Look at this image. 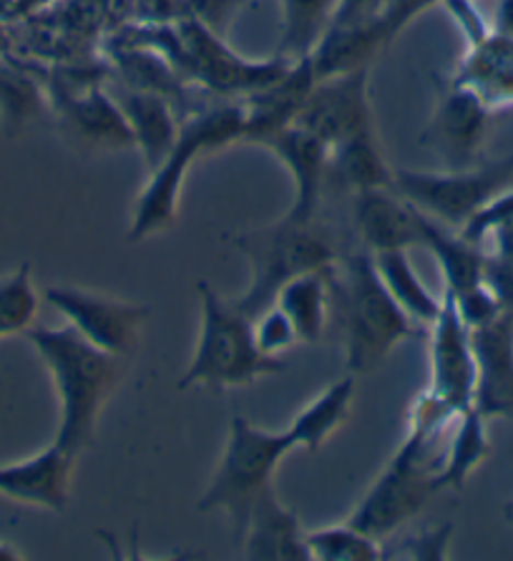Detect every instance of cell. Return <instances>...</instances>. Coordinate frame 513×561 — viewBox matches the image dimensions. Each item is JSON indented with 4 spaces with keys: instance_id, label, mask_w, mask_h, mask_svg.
Here are the masks:
<instances>
[{
    "instance_id": "obj_1",
    "label": "cell",
    "mask_w": 513,
    "mask_h": 561,
    "mask_svg": "<svg viewBox=\"0 0 513 561\" xmlns=\"http://www.w3.org/2000/svg\"><path fill=\"white\" fill-rule=\"evenodd\" d=\"M456 419L458 411L435 398L431 390H423L410 405L403 444L347 522L380 541L413 522L431 504V499L441 494L438 471L446 448H441V444Z\"/></svg>"
},
{
    "instance_id": "obj_2",
    "label": "cell",
    "mask_w": 513,
    "mask_h": 561,
    "mask_svg": "<svg viewBox=\"0 0 513 561\" xmlns=\"http://www.w3.org/2000/svg\"><path fill=\"white\" fill-rule=\"evenodd\" d=\"M25 337L36 347L43 365L50 373L61 419L54 444L79 458L81 450L93 444L101 413L111 396L124 382L126 358L99 351L89 340L81 337L71 325L64 328H36Z\"/></svg>"
},
{
    "instance_id": "obj_3",
    "label": "cell",
    "mask_w": 513,
    "mask_h": 561,
    "mask_svg": "<svg viewBox=\"0 0 513 561\" xmlns=\"http://www.w3.org/2000/svg\"><path fill=\"white\" fill-rule=\"evenodd\" d=\"M332 325H338L342 333L350 373H373L403 340L428 337V328L410 320L385 290L373 254L367 250L353 252L332 267Z\"/></svg>"
},
{
    "instance_id": "obj_4",
    "label": "cell",
    "mask_w": 513,
    "mask_h": 561,
    "mask_svg": "<svg viewBox=\"0 0 513 561\" xmlns=\"http://www.w3.org/2000/svg\"><path fill=\"white\" fill-rule=\"evenodd\" d=\"M202 328L196 351L176 388L232 390L285 370L282 358H270L254 343L252 318L235 300H225L207 279L196 283Z\"/></svg>"
},
{
    "instance_id": "obj_5",
    "label": "cell",
    "mask_w": 513,
    "mask_h": 561,
    "mask_svg": "<svg viewBox=\"0 0 513 561\" xmlns=\"http://www.w3.org/2000/svg\"><path fill=\"white\" fill-rule=\"evenodd\" d=\"M247 114L239 104H221L194 114L179 126L174 147L151 169V176L136 199L128 240L144 242L153 234L167 232L176 222L179 197L190 167L196 157L225 149L244 139Z\"/></svg>"
},
{
    "instance_id": "obj_6",
    "label": "cell",
    "mask_w": 513,
    "mask_h": 561,
    "mask_svg": "<svg viewBox=\"0 0 513 561\" xmlns=\"http://www.w3.org/2000/svg\"><path fill=\"white\" fill-rule=\"evenodd\" d=\"M295 444L287 431L256 428L244 415L229 423L227 444L221 450L207 491L196 508L200 512H225L235 526V539L242 537L247 518L256 501L267 494L275 481L277 466L293 454Z\"/></svg>"
},
{
    "instance_id": "obj_7",
    "label": "cell",
    "mask_w": 513,
    "mask_h": 561,
    "mask_svg": "<svg viewBox=\"0 0 513 561\" xmlns=\"http://www.w3.org/2000/svg\"><path fill=\"white\" fill-rule=\"evenodd\" d=\"M235 248L250 262V285L235 300L250 318L275 305V297L289 279L312 270L338 265V250L328 229L312 222L282 217L280 222L239 234Z\"/></svg>"
},
{
    "instance_id": "obj_8",
    "label": "cell",
    "mask_w": 513,
    "mask_h": 561,
    "mask_svg": "<svg viewBox=\"0 0 513 561\" xmlns=\"http://www.w3.org/2000/svg\"><path fill=\"white\" fill-rule=\"evenodd\" d=\"M513 186V157L483 164L446 169V172H410L392 169V190L423 215L453 229L464 227L476 211Z\"/></svg>"
},
{
    "instance_id": "obj_9",
    "label": "cell",
    "mask_w": 513,
    "mask_h": 561,
    "mask_svg": "<svg viewBox=\"0 0 513 561\" xmlns=\"http://www.w3.org/2000/svg\"><path fill=\"white\" fill-rule=\"evenodd\" d=\"M167 38L169 48L164 56L182 73V79L202 83L217 93L252 96V93L272 87L293 68V64L280 56L262 64L244 61L196 19L174 25L167 31Z\"/></svg>"
},
{
    "instance_id": "obj_10",
    "label": "cell",
    "mask_w": 513,
    "mask_h": 561,
    "mask_svg": "<svg viewBox=\"0 0 513 561\" xmlns=\"http://www.w3.org/2000/svg\"><path fill=\"white\" fill-rule=\"evenodd\" d=\"M46 302L91 345L126 360L139 351L141 333L151 318V308L144 302L116 300L68 285L48 287Z\"/></svg>"
},
{
    "instance_id": "obj_11",
    "label": "cell",
    "mask_w": 513,
    "mask_h": 561,
    "mask_svg": "<svg viewBox=\"0 0 513 561\" xmlns=\"http://www.w3.org/2000/svg\"><path fill=\"white\" fill-rule=\"evenodd\" d=\"M293 124L305 126L307 131L320 136L330 149L357 139V136L373 134L367 68L315 79Z\"/></svg>"
},
{
    "instance_id": "obj_12",
    "label": "cell",
    "mask_w": 513,
    "mask_h": 561,
    "mask_svg": "<svg viewBox=\"0 0 513 561\" xmlns=\"http://www.w3.org/2000/svg\"><path fill=\"white\" fill-rule=\"evenodd\" d=\"M428 360H431V386L428 390L453 411H466L474 405L478 360L470 328L458 314L456 302L443 293L441 312L428 325Z\"/></svg>"
},
{
    "instance_id": "obj_13",
    "label": "cell",
    "mask_w": 513,
    "mask_h": 561,
    "mask_svg": "<svg viewBox=\"0 0 513 561\" xmlns=\"http://www.w3.org/2000/svg\"><path fill=\"white\" fill-rule=\"evenodd\" d=\"M254 144L270 149L293 176L295 202L287 217L297 219V222H312L318 215L322 190L328 184V144L299 124L280 126V129L260 136Z\"/></svg>"
},
{
    "instance_id": "obj_14",
    "label": "cell",
    "mask_w": 513,
    "mask_h": 561,
    "mask_svg": "<svg viewBox=\"0 0 513 561\" xmlns=\"http://www.w3.org/2000/svg\"><path fill=\"white\" fill-rule=\"evenodd\" d=\"M491 106L466 87L451 83L446 96L435 108L433 122L423 134L425 147L448 161V169H464L478 164L481 144L489 126Z\"/></svg>"
},
{
    "instance_id": "obj_15",
    "label": "cell",
    "mask_w": 513,
    "mask_h": 561,
    "mask_svg": "<svg viewBox=\"0 0 513 561\" xmlns=\"http://www.w3.org/2000/svg\"><path fill=\"white\" fill-rule=\"evenodd\" d=\"M73 466L76 456L50 444L23 461L0 466V496L46 512H64L71 499Z\"/></svg>"
},
{
    "instance_id": "obj_16",
    "label": "cell",
    "mask_w": 513,
    "mask_h": 561,
    "mask_svg": "<svg viewBox=\"0 0 513 561\" xmlns=\"http://www.w3.org/2000/svg\"><path fill=\"white\" fill-rule=\"evenodd\" d=\"M478 360L474 408L483 419H513V314L470 330Z\"/></svg>"
},
{
    "instance_id": "obj_17",
    "label": "cell",
    "mask_w": 513,
    "mask_h": 561,
    "mask_svg": "<svg viewBox=\"0 0 513 561\" xmlns=\"http://www.w3.org/2000/svg\"><path fill=\"white\" fill-rule=\"evenodd\" d=\"M355 227L371 254L421 248L423 242V211L392 186L355 194Z\"/></svg>"
},
{
    "instance_id": "obj_18",
    "label": "cell",
    "mask_w": 513,
    "mask_h": 561,
    "mask_svg": "<svg viewBox=\"0 0 513 561\" xmlns=\"http://www.w3.org/2000/svg\"><path fill=\"white\" fill-rule=\"evenodd\" d=\"M239 543L244 547V557L252 561H312L307 531L297 514L280 504L275 489L254 504Z\"/></svg>"
},
{
    "instance_id": "obj_19",
    "label": "cell",
    "mask_w": 513,
    "mask_h": 561,
    "mask_svg": "<svg viewBox=\"0 0 513 561\" xmlns=\"http://www.w3.org/2000/svg\"><path fill=\"white\" fill-rule=\"evenodd\" d=\"M109 93L114 96L128 129H132L134 147H139L141 157L147 159V167L153 169L174 147L179 126H182L176 122L174 101L161 96V93L128 87L124 81H118L116 87L111 83Z\"/></svg>"
},
{
    "instance_id": "obj_20",
    "label": "cell",
    "mask_w": 513,
    "mask_h": 561,
    "mask_svg": "<svg viewBox=\"0 0 513 561\" xmlns=\"http://www.w3.org/2000/svg\"><path fill=\"white\" fill-rule=\"evenodd\" d=\"M332 267L312 270L293 277L287 285H282V290L275 297V305L293 320L299 343L305 345L320 343L328 335L332 322H335Z\"/></svg>"
},
{
    "instance_id": "obj_21",
    "label": "cell",
    "mask_w": 513,
    "mask_h": 561,
    "mask_svg": "<svg viewBox=\"0 0 513 561\" xmlns=\"http://www.w3.org/2000/svg\"><path fill=\"white\" fill-rule=\"evenodd\" d=\"M451 83L478 93L491 108L513 104V38L491 31L470 44Z\"/></svg>"
},
{
    "instance_id": "obj_22",
    "label": "cell",
    "mask_w": 513,
    "mask_h": 561,
    "mask_svg": "<svg viewBox=\"0 0 513 561\" xmlns=\"http://www.w3.org/2000/svg\"><path fill=\"white\" fill-rule=\"evenodd\" d=\"M421 248L438 260L446 293L456 295L483 279L486 248L466 240L458 229L438 222V219L423 215V242Z\"/></svg>"
},
{
    "instance_id": "obj_23",
    "label": "cell",
    "mask_w": 513,
    "mask_h": 561,
    "mask_svg": "<svg viewBox=\"0 0 513 561\" xmlns=\"http://www.w3.org/2000/svg\"><path fill=\"white\" fill-rule=\"evenodd\" d=\"M355 401V378L347 376L330 382L320 396H315L285 428L293 438L295 450H320L350 419V408Z\"/></svg>"
},
{
    "instance_id": "obj_24",
    "label": "cell",
    "mask_w": 513,
    "mask_h": 561,
    "mask_svg": "<svg viewBox=\"0 0 513 561\" xmlns=\"http://www.w3.org/2000/svg\"><path fill=\"white\" fill-rule=\"evenodd\" d=\"M66 118L71 122L76 134L86 144L104 149H126L134 147V136L128 129L122 108L116 106L109 89L91 87L73 99H68Z\"/></svg>"
},
{
    "instance_id": "obj_25",
    "label": "cell",
    "mask_w": 513,
    "mask_h": 561,
    "mask_svg": "<svg viewBox=\"0 0 513 561\" xmlns=\"http://www.w3.org/2000/svg\"><path fill=\"white\" fill-rule=\"evenodd\" d=\"M489 419H483L474 405L458 413L453 423V436L443 448V461L438 471L441 491H460L474 471L491 456Z\"/></svg>"
},
{
    "instance_id": "obj_26",
    "label": "cell",
    "mask_w": 513,
    "mask_h": 561,
    "mask_svg": "<svg viewBox=\"0 0 513 561\" xmlns=\"http://www.w3.org/2000/svg\"><path fill=\"white\" fill-rule=\"evenodd\" d=\"M328 182L353 194L392 186V167L385 161L375 131L330 149Z\"/></svg>"
},
{
    "instance_id": "obj_27",
    "label": "cell",
    "mask_w": 513,
    "mask_h": 561,
    "mask_svg": "<svg viewBox=\"0 0 513 561\" xmlns=\"http://www.w3.org/2000/svg\"><path fill=\"white\" fill-rule=\"evenodd\" d=\"M373 262L383 279L385 290L390 293L392 300L400 305V310H403L410 320L428 328L435 318H438L443 297H435L423 285V279L418 277V272L410 265L408 250L375 252Z\"/></svg>"
},
{
    "instance_id": "obj_28",
    "label": "cell",
    "mask_w": 513,
    "mask_h": 561,
    "mask_svg": "<svg viewBox=\"0 0 513 561\" xmlns=\"http://www.w3.org/2000/svg\"><path fill=\"white\" fill-rule=\"evenodd\" d=\"M282 33L277 56L289 64L305 61L328 33L338 0H280Z\"/></svg>"
},
{
    "instance_id": "obj_29",
    "label": "cell",
    "mask_w": 513,
    "mask_h": 561,
    "mask_svg": "<svg viewBox=\"0 0 513 561\" xmlns=\"http://www.w3.org/2000/svg\"><path fill=\"white\" fill-rule=\"evenodd\" d=\"M41 295L33 283L31 262H21L13 272L0 277V340L25 335L36 325Z\"/></svg>"
},
{
    "instance_id": "obj_30",
    "label": "cell",
    "mask_w": 513,
    "mask_h": 561,
    "mask_svg": "<svg viewBox=\"0 0 513 561\" xmlns=\"http://www.w3.org/2000/svg\"><path fill=\"white\" fill-rule=\"evenodd\" d=\"M380 543V539L350 522L307 531V549L312 561H378L383 559Z\"/></svg>"
},
{
    "instance_id": "obj_31",
    "label": "cell",
    "mask_w": 513,
    "mask_h": 561,
    "mask_svg": "<svg viewBox=\"0 0 513 561\" xmlns=\"http://www.w3.org/2000/svg\"><path fill=\"white\" fill-rule=\"evenodd\" d=\"M41 112V93L29 76L0 64V116L8 126L21 129Z\"/></svg>"
},
{
    "instance_id": "obj_32",
    "label": "cell",
    "mask_w": 513,
    "mask_h": 561,
    "mask_svg": "<svg viewBox=\"0 0 513 561\" xmlns=\"http://www.w3.org/2000/svg\"><path fill=\"white\" fill-rule=\"evenodd\" d=\"M252 330L256 347H260L264 355H270V358H282V355L293 351L299 343L293 320H289L277 305H270V308H264L260 314H254Z\"/></svg>"
},
{
    "instance_id": "obj_33",
    "label": "cell",
    "mask_w": 513,
    "mask_h": 561,
    "mask_svg": "<svg viewBox=\"0 0 513 561\" xmlns=\"http://www.w3.org/2000/svg\"><path fill=\"white\" fill-rule=\"evenodd\" d=\"M453 541V524L446 522L431 529H421L410 534L392 551H383V559H403V561H441L448 559V547Z\"/></svg>"
},
{
    "instance_id": "obj_34",
    "label": "cell",
    "mask_w": 513,
    "mask_h": 561,
    "mask_svg": "<svg viewBox=\"0 0 513 561\" xmlns=\"http://www.w3.org/2000/svg\"><path fill=\"white\" fill-rule=\"evenodd\" d=\"M451 297H453V302H456L458 314H460V318H464V322H466L470 330H478V328L489 325V322L499 320L501 314H503L499 300H495L493 293L483 285V279L478 285L468 287V290L456 293V295H451Z\"/></svg>"
},
{
    "instance_id": "obj_35",
    "label": "cell",
    "mask_w": 513,
    "mask_h": 561,
    "mask_svg": "<svg viewBox=\"0 0 513 561\" xmlns=\"http://www.w3.org/2000/svg\"><path fill=\"white\" fill-rule=\"evenodd\" d=\"M483 285L489 287L495 300H499L501 310L513 314V260L486 250Z\"/></svg>"
},
{
    "instance_id": "obj_36",
    "label": "cell",
    "mask_w": 513,
    "mask_h": 561,
    "mask_svg": "<svg viewBox=\"0 0 513 561\" xmlns=\"http://www.w3.org/2000/svg\"><path fill=\"white\" fill-rule=\"evenodd\" d=\"M388 0H338L330 28H357V25L378 23Z\"/></svg>"
},
{
    "instance_id": "obj_37",
    "label": "cell",
    "mask_w": 513,
    "mask_h": 561,
    "mask_svg": "<svg viewBox=\"0 0 513 561\" xmlns=\"http://www.w3.org/2000/svg\"><path fill=\"white\" fill-rule=\"evenodd\" d=\"M489 242H491L489 252L513 260V217L493 229V232L489 234V240H486V244Z\"/></svg>"
},
{
    "instance_id": "obj_38",
    "label": "cell",
    "mask_w": 513,
    "mask_h": 561,
    "mask_svg": "<svg viewBox=\"0 0 513 561\" xmlns=\"http://www.w3.org/2000/svg\"><path fill=\"white\" fill-rule=\"evenodd\" d=\"M491 31L501 33V36L506 38H513V0H499V3H495Z\"/></svg>"
},
{
    "instance_id": "obj_39",
    "label": "cell",
    "mask_w": 513,
    "mask_h": 561,
    "mask_svg": "<svg viewBox=\"0 0 513 561\" xmlns=\"http://www.w3.org/2000/svg\"><path fill=\"white\" fill-rule=\"evenodd\" d=\"M23 554L19 549H13L11 543H3L0 541V561H13V559H21Z\"/></svg>"
},
{
    "instance_id": "obj_40",
    "label": "cell",
    "mask_w": 513,
    "mask_h": 561,
    "mask_svg": "<svg viewBox=\"0 0 513 561\" xmlns=\"http://www.w3.org/2000/svg\"><path fill=\"white\" fill-rule=\"evenodd\" d=\"M503 518H506V524L513 529V501H509V504L503 506Z\"/></svg>"
}]
</instances>
